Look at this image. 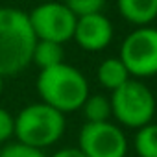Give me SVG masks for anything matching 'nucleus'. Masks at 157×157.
<instances>
[{"label":"nucleus","instance_id":"obj_1","mask_svg":"<svg viewBox=\"0 0 157 157\" xmlns=\"http://www.w3.org/2000/svg\"><path fill=\"white\" fill-rule=\"evenodd\" d=\"M37 37L28 13L11 6L0 8V76H13L32 65Z\"/></svg>","mask_w":157,"mask_h":157},{"label":"nucleus","instance_id":"obj_2","mask_svg":"<svg viewBox=\"0 0 157 157\" xmlns=\"http://www.w3.org/2000/svg\"><path fill=\"white\" fill-rule=\"evenodd\" d=\"M37 93L43 104L67 115L82 109L89 93L87 78L68 63H59L56 67L39 70Z\"/></svg>","mask_w":157,"mask_h":157},{"label":"nucleus","instance_id":"obj_3","mask_svg":"<svg viewBox=\"0 0 157 157\" xmlns=\"http://www.w3.org/2000/svg\"><path fill=\"white\" fill-rule=\"evenodd\" d=\"M65 115L43 102L22 107L15 117L17 142L37 150H44L61 140V137L65 135Z\"/></svg>","mask_w":157,"mask_h":157},{"label":"nucleus","instance_id":"obj_4","mask_svg":"<svg viewBox=\"0 0 157 157\" xmlns=\"http://www.w3.org/2000/svg\"><path fill=\"white\" fill-rule=\"evenodd\" d=\"M109 100H111V113L120 126L139 129L153 122L157 102L151 89L144 82L131 78L120 89L111 93Z\"/></svg>","mask_w":157,"mask_h":157},{"label":"nucleus","instance_id":"obj_5","mask_svg":"<svg viewBox=\"0 0 157 157\" xmlns=\"http://www.w3.org/2000/svg\"><path fill=\"white\" fill-rule=\"evenodd\" d=\"M118 57L135 80L157 76V28L140 26L129 32L122 41Z\"/></svg>","mask_w":157,"mask_h":157},{"label":"nucleus","instance_id":"obj_6","mask_svg":"<svg viewBox=\"0 0 157 157\" xmlns=\"http://www.w3.org/2000/svg\"><path fill=\"white\" fill-rule=\"evenodd\" d=\"M32 30L39 41L65 44L72 41L78 17L63 2H43L28 13Z\"/></svg>","mask_w":157,"mask_h":157},{"label":"nucleus","instance_id":"obj_7","mask_svg":"<svg viewBox=\"0 0 157 157\" xmlns=\"http://www.w3.org/2000/svg\"><path fill=\"white\" fill-rule=\"evenodd\" d=\"M78 148L85 157H126L128 139L113 122L87 124L80 131Z\"/></svg>","mask_w":157,"mask_h":157},{"label":"nucleus","instance_id":"obj_8","mask_svg":"<svg viewBox=\"0 0 157 157\" xmlns=\"http://www.w3.org/2000/svg\"><path fill=\"white\" fill-rule=\"evenodd\" d=\"M113 35L115 30L111 21L104 13H91L78 17L72 39L85 52H100L111 44Z\"/></svg>","mask_w":157,"mask_h":157},{"label":"nucleus","instance_id":"obj_9","mask_svg":"<svg viewBox=\"0 0 157 157\" xmlns=\"http://www.w3.org/2000/svg\"><path fill=\"white\" fill-rule=\"evenodd\" d=\"M118 13L135 28L150 26L157 19V0H117Z\"/></svg>","mask_w":157,"mask_h":157},{"label":"nucleus","instance_id":"obj_10","mask_svg":"<svg viewBox=\"0 0 157 157\" xmlns=\"http://www.w3.org/2000/svg\"><path fill=\"white\" fill-rule=\"evenodd\" d=\"M96 80L104 89L113 93L131 80V74L128 72V68L120 61V57H107L98 65Z\"/></svg>","mask_w":157,"mask_h":157},{"label":"nucleus","instance_id":"obj_11","mask_svg":"<svg viewBox=\"0 0 157 157\" xmlns=\"http://www.w3.org/2000/svg\"><path fill=\"white\" fill-rule=\"evenodd\" d=\"M63 57H65L63 44L37 39L35 48H33V56H32V63L39 70H44V68H50V67H56V65L63 63Z\"/></svg>","mask_w":157,"mask_h":157},{"label":"nucleus","instance_id":"obj_12","mask_svg":"<svg viewBox=\"0 0 157 157\" xmlns=\"http://www.w3.org/2000/svg\"><path fill=\"white\" fill-rule=\"evenodd\" d=\"M82 113L87 124H100L109 122L113 117L111 113V100L105 94H89L82 105Z\"/></svg>","mask_w":157,"mask_h":157},{"label":"nucleus","instance_id":"obj_13","mask_svg":"<svg viewBox=\"0 0 157 157\" xmlns=\"http://www.w3.org/2000/svg\"><path fill=\"white\" fill-rule=\"evenodd\" d=\"M135 151L139 157H157V124L150 122L137 129Z\"/></svg>","mask_w":157,"mask_h":157},{"label":"nucleus","instance_id":"obj_14","mask_svg":"<svg viewBox=\"0 0 157 157\" xmlns=\"http://www.w3.org/2000/svg\"><path fill=\"white\" fill-rule=\"evenodd\" d=\"M63 4L76 17H83V15H91V13H102L105 0H63Z\"/></svg>","mask_w":157,"mask_h":157},{"label":"nucleus","instance_id":"obj_15","mask_svg":"<svg viewBox=\"0 0 157 157\" xmlns=\"http://www.w3.org/2000/svg\"><path fill=\"white\" fill-rule=\"evenodd\" d=\"M0 157H46L43 153V150L26 146L22 142H13V144H6L0 150Z\"/></svg>","mask_w":157,"mask_h":157},{"label":"nucleus","instance_id":"obj_16","mask_svg":"<svg viewBox=\"0 0 157 157\" xmlns=\"http://www.w3.org/2000/svg\"><path fill=\"white\" fill-rule=\"evenodd\" d=\"M11 137H15V117L6 107H0V144L8 142Z\"/></svg>","mask_w":157,"mask_h":157},{"label":"nucleus","instance_id":"obj_17","mask_svg":"<svg viewBox=\"0 0 157 157\" xmlns=\"http://www.w3.org/2000/svg\"><path fill=\"white\" fill-rule=\"evenodd\" d=\"M50 157H85V155L82 153L80 148H61L56 153H52Z\"/></svg>","mask_w":157,"mask_h":157},{"label":"nucleus","instance_id":"obj_18","mask_svg":"<svg viewBox=\"0 0 157 157\" xmlns=\"http://www.w3.org/2000/svg\"><path fill=\"white\" fill-rule=\"evenodd\" d=\"M2 91H4V76H0V96H2Z\"/></svg>","mask_w":157,"mask_h":157}]
</instances>
